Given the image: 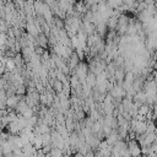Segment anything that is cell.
<instances>
[{
  "instance_id": "1",
  "label": "cell",
  "mask_w": 157,
  "mask_h": 157,
  "mask_svg": "<svg viewBox=\"0 0 157 157\" xmlns=\"http://www.w3.org/2000/svg\"><path fill=\"white\" fill-rule=\"evenodd\" d=\"M118 140H122L120 137H119V135L117 134V131H112L108 136H106V142H107V145H111V146H113Z\"/></svg>"
},
{
  "instance_id": "2",
  "label": "cell",
  "mask_w": 157,
  "mask_h": 157,
  "mask_svg": "<svg viewBox=\"0 0 157 157\" xmlns=\"http://www.w3.org/2000/svg\"><path fill=\"white\" fill-rule=\"evenodd\" d=\"M6 128H8L9 133H10L11 135H17V134H20V130H21L17 122H11V123H9V124L6 125Z\"/></svg>"
},
{
  "instance_id": "3",
  "label": "cell",
  "mask_w": 157,
  "mask_h": 157,
  "mask_svg": "<svg viewBox=\"0 0 157 157\" xmlns=\"http://www.w3.org/2000/svg\"><path fill=\"white\" fill-rule=\"evenodd\" d=\"M151 112V107L148 104H141L139 108H137V114L139 115H142V117H146L148 113Z\"/></svg>"
},
{
  "instance_id": "4",
  "label": "cell",
  "mask_w": 157,
  "mask_h": 157,
  "mask_svg": "<svg viewBox=\"0 0 157 157\" xmlns=\"http://www.w3.org/2000/svg\"><path fill=\"white\" fill-rule=\"evenodd\" d=\"M50 157H64V152H63V150H60V148H58V147H52V150H50V152L48 153Z\"/></svg>"
},
{
  "instance_id": "5",
  "label": "cell",
  "mask_w": 157,
  "mask_h": 157,
  "mask_svg": "<svg viewBox=\"0 0 157 157\" xmlns=\"http://www.w3.org/2000/svg\"><path fill=\"white\" fill-rule=\"evenodd\" d=\"M122 4H123L122 0H107V2H106V5H107L108 8H111V9H117V8H119Z\"/></svg>"
},
{
  "instance_id": "6",
  "label": "cell",
  "mask_w": 157,
  "mask_h": 157,
  "mask_svg": "<svg viewBox=\"0 0 157 157\" xmlns=\"http://www.w3.org/2000/svg\"><path fill=\"white\" fill-rule=\"evenodd\" d=\"M52 87L54 89V91H55L57 93H60V92L63 91V82L59 81V80H57V78H54L53 84H52Z\"/></svg>"
},
{
  "instance_id": "7",
  "label": "cell",
  "mask_w": 157,
  "mask_h": 157,
  "mask_svg": "<svg viewBox=\"0 0 157 157\" xmlns=\"http://www.w3.org/2000/svg\"><path fill=\"white\" fill-rule=\"evenodd\" d=\"M4 66H5V69H6V71H8V72H13V71L15 70V68H16V65H15L14 60H13V59H10V58L6 60V63H5V65H4Z\"/></svg>"
},
{
  "instance_id": "8",
  "label": "cell",
  "mask_w": 157,
  "mask_h": 157,
  "mask_svg": "<svg viewBox=\"0 0 157 157\" xmlns=\"http://www.w3.org/2000/svg\"><path fill=\"white\" fill-rule=\"evenodd\" d=\"M24 59V57H22V54H20V53H16L15 54V57L13 58V60H14V63H15V65L17 66V68H20L21 65H22V60Z\"/></svg>"
},
{
  "instance_id": "9",
  "label": "cell",
  "mask_w": 157,
  "mask_h": 157,
  "mask_svg": "<svg viewBox=\"0 0 157 157\" xmlns=\"http://www.w3.org/2000/svg\"><path fill=\"white\" fill-rule=\"evenodd\" d=\"M129 151H130V157H139V156L141 155L140 146H136V147H134V148H131V150H129Z\"/></svg>"
},
{
  "instance_id": "10",
  "label": "cell",
  "mask_w": 157,
  "mask_h": 157,
  "mask_svg": "<svg viewBox=\"0 0 157 157\" xmlns=\"http://www.w3.org/2000/svg\"><path fill=\"white\" fill-rule=\"evenodd\" d=\"M21 115H22L25 119H27V120H28L32 115H35V112H33V109H32V108H27V109H26Z\"/></svg>"
},
{
  "instance_id": "11",
  "label": "cell",
  "mask_w": 157,
  "mask_h": 157,
  "mask_svg": "<svg viewBox=\"0 0 157 157\" xmlns=\"http://www.w3.org/2000/svg\"><path fill=\"white\" fill-rule=\"evenodd\" d=\"M25 93H26V86H25V85H20V86H17V87H16V90H15V95L22 96V95H25Z\"/></svg>"
},
{
  "instance_id": "12",
  "label": "cell",
  "mask_w": 157,
  "mask_h": 157,
  "mask_svg": "<svg viewBox=\"0 0 157 157\" xmlns=\"http://www.w3.org/2000/svg\"><path fill=\"white\" fill-rule=\"evenodd\" d=\"M42 152L44 153V155H48L49 152H50V150H52V145L49 144V145H44V146H42Z\"/></svg>"
}]
</instances>
